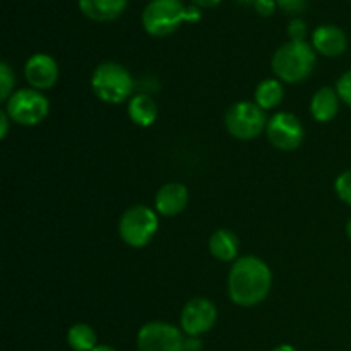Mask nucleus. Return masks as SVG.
<instances>
[{
  "mask_svg": "<svg viewBox=\"0 0 351 351\" xmlns=\"http://www.w3.org/2000/svg\"><path fill=\"white\" fill-rule=\"evenodd\" d=\"M273 285L269 266L256 256L239 257L228 274V297L239 307H254L266 300Z\"/></svg>",
  "mask_w": 351,
  "mask_h": 351,
  "instance_id": "f257e3e1",
  "label": "nucleus"
},
{
  "mask_svg": "<svg viewBox=\"0 0 351 351\" xmlns=\"http://www.w3.org/2000/svg\"><path fill=\"white\" fill-rule=\"evenodd\" d=\"M201 16L197 5H185L182 0H151L143 10V27L151 36L163 38L184 23H197Z\"/></svg>",
  "mask_w": 351,
  "mask_h": 351,
  "instance_id": "f03ea898",
  "label": "nucleus"
},
{
  "mask_svg": "<svg viewBox=\"0 0 351 351\" xmlns=\"http://www.w3.org/2000/svg\"><path fill=\"white\" fill-rule=\"evenodd\" d=\"M274 75L288 84H298L315 67V50L307 41H288L281 45L271 60Z\"/></svg>",
  "mask_w": 351,
  "mask_h": 351,
  "instance_id": "7ed1b4c3",
  "label": "nucleus"
},
{
  "mask_svg": "<svg viewBox=\"0 0 351 351\" xmlns=\"http://www.w3.org/2000/svg\"><path fill=\"white\" fill-rule=\"evenodd\" d=\"M91 88L96 98L110 105H119L130 98L136 88V81L119 62H103L93 72Z\"/></svg>",
  "mask_w": 351,
  "mask_h": 351,
  "instance_id": "20e7f679",
  "label": "nucleus"
},
{
  "mask_svg": "<svg viewBox=\"0 0 351 351\" xmlns=\"http://www.w3.org/2000/svg\"><path fill=\"white\" fill-rule=\"evenodd\" d=\"M158 216L151 208L143 204L132 206L119 221L120 239L134 249L146 247L158 232Z\"/></svg>",
  "mask_w": 351,
  "mask_h": 351,
  "instance_id": "39448f33",
  "label": "nucleus"
},
{
  "mask_svg": "<svg viewBox=\"0 0 351 351\" xmlns=\"http://www.w3.org/2000/svg\"><path fill=\"white\" fill-rule=\"evenodd\" d=\"M5 112L12 122L24 127H33L47 119L50 112V101L38 89H19L7 99Z\"/></svg>",
  "mask_w": 351,
  "mask_h": 351,
  "instance_id": "423d86ee",
  "label": "nucleus"
},
{
  "mask_svg": "<svg viewBox=\"0 0 351 351\" xmlns=\"http://www.w3.org/2000/svg\"><path fill=\"white\" fill-rule=\"evenodd\" d=\"M225 127L235 139L252 141L267 127L266 113L256 103L239 101L226 112Z\"/></svg>",
  "mask_w": 351,
  "mask_h": 351,
  "instance_id": "0eeeda50",
  "label": "nucleus"
},
{
  "mask_svg": "<svg viewBox=\"0 0 351 351\" xmlns=\"http://www.w3.org/2000/svg\"><path fill=\"white\" fill-rule=\"evenodd\" d=\"M137 351H185V338L177 326L147 322L137 332Z\"/></svg>",
  "mask_w": 351,
  "mask_h": 351,
  "instance_id": "6e6552de",
  "label": "nucleus"
},
{
  "mask_svg": "<svg viewBox=\"0 0 351 351\" xmlns=\"http://www.w3.org/2000/svg\"><path fill=\"white\" fill-rule=\"evenodd\" d=\"M266 134L269 143L280 151H293L304 141V125L293 113H274L267 120Z\"/></svg>",
  "mask_w": 351,
  "mask_h": 351,
  "instance_id": "1a4fd4ad",
  "label": "nucleus"
},
{
  "mask_svg": "<svg viewBox=\"0 0 351 351\" xmlns=\"http://www.w3.org/2000/svg\"><path fill=\"white\" fill-rule=\"evenodd\" d=\"M218 319L216 305L208 298H192L180 315V328L187 336H202L211 331Z\"/></svg>",
  "mask_w": 351,
  "mask_h": 351,
  "instance_id": "9d476101",
  "label": "nucleus"
},
{
  "mask_svg": "<svg viewBox=\"0 0 351 351\" xmlns=\"http://www.w3.org/2000/svg\"><path fill=\"white\" fill-rule=\"evenodd\" d=\"M24 75L33 89H51L58 81V64L48 53H34L24 65Z\"/></svg>",
  "mask_w": 351,
  "mask_h": 351,
  "instance_id": "9b49d317",
  "label": "nucleus"
},
{
  "mask_svg": "<svg viewBox=\"0 0 351 351\" xmlns=\"http://www.w3.org/2000/svg\"><path fill=\"white\" fill-rule=\"evenodd\" d=\"M311 45L317 53L324 55V57H339L341 53H345L348 40L341 27L335 26V24H322L312 33Z\"/></svg>",
  "mask_w": 351,
  "mask_h": 351,
  "instance_id": "f8f14e48",
  "label": "nucleus"
},
{
  "mask_svg": "<svg viewBox=\"0 0 351 351\" xmlns=\"http://www.w3.org/2000/svg\"><path fill=\"white\" fill-rule=\"evenodd\" d=\"M189 204V191L184 184L170 182L165 184L158 191L154 199V208L163 216H177L187 208Z\"/></svg>",
  "mask_w": 351,
  "mask_h": 351,
  "instance_id": "ddd939ff",
  "label": "nucleus"
},
{
  "mask_svg": "<svg viewBox=\"0 0 351 351\" xmlns=\"http://www.w3.org/2000/svg\"><path fill=\"white\" fill-rule=\"evenodd\" d=\"M79 10L96 23H112L127 9V0H77Z\"/></svg>",
  "mask_w": 351,
  "mask_h": 351,
  "instance_id": "4468645a",
  "label": "nucleus"
},
{
  "mask_svg": "<svg viewBox=\"0 0 351 351\" xmlns=\"http://www.w3.org/2000/svg\"><path fill=\"white\" fill-rule=\"evenodd\" d=\"M339 96L336 88H321L311 99V113L317 122H331L339 110Z\"/></svg>",
  "mask_w": 351,
  "mask_h": 351,
  "instance_id": "2eb2a0df",
  "label": "nucleus"
},
{
  "mask_svg": "<svg viewBox=\"0 0 351 351\" xmlns=\"http://www.w3.org/2000/svg\"><path fill=\"white\" fill-rule=\"evenodd\" d=\"M209 252L221 263H235L239 254V237L232 230H216L209 239Z\"/></svg>",
  "mask_w": 351,
  "mask_h": 351,
  "instance_id": "dca6fc26",
  "label": "nucleus"
},
{
  "mask_svg": "<svg viewBox=\"0 0 351 351\" xmlns=\"http://www.w3.org/2000/svg\"><path fill=\"white\" fill-rule=\"evenodd\" d=\"M129 119L137 127H149L158 119V105L149 95L141 93L130 98L129 103Z\"/></svg>",
  "mask_w": 351,
  "mask_h": 351,
  "instance_id": "f3484780",
  "label": "nucleus"
},
{
  "mask_svg": "<svg viewBox=\"0 0 351 351\" xmlns=\"http://www.w3.org/2000/svg\"><path fill=\"white\" fill-rule=\"evenodd\" d=\"M285 89L278 79H264L263 82H259L254 93V99H256V105H259L261 108L266 112V110H273L283 101Z\"/></svg>",
  "mask_w": 351,
  "mask_h": 351,
  "instance_id": "a211bd4d",
  "label": "nucleus"
},
{
  "mask_svg": "<svg viewBox=\"0 0 351 351\" xmlns=\"http://www.w3.org/2000/svg\"><path fill=\"white\" fill-rule=\"evenodd\" d=\"M67 343L74 351H93L98 346V336L89 324H74L67 332Z\"/></svg>",
  "mask_w": 351,
  "mask_h": 351,
  "instance_id": "6ab92c4d",
  "label": "nucleus"
},
{
  "mask_svg": "<svg viewBox=\"0 0 351 351\" xmlns=\"http://www.w3.org/2000/svg\"><path fill=\"white\" fill-rule=\"evenodd\" d=\"M14 84H16V75L7 62L0 64V101L7 103V99L12 96Z\"/></svg>",
  "mask_w": 351,
  "mask_h": 351,
  "instance_id": "aec40b11",
  "label": "nucleus"
},
{
  "mask_svg": "<svg viewBox=\"0 0 351 351\" xmlns=\"http://www.w3.org/2000/svg\"><path fill=\"white\" fill-rule=\"evenodd\" d=\"M335 191L338 197L351 208V170L343 171L335 182Z\"/></svg>",
  "mask_w": 351,
  "mask_h": 351,
  "instance_id": "412c9836",
  "label": "nucleus"
},
{
  "mask_svg": "<svg viewBox=\"0 0 351 351\" xmlns=\"http://www.w3.org/2000/svg\"><path fill=\"white\" fill-rule=\"evenodd\" d=\"M336 91H338L339 99H341L345 105L351 106V71H346L345 74L338 79Z\"/></svg>",
  "mask_w": 351,
  "mask_h": 351,
  "instance_id": "4be33fe9",
  "label": "nucleus"
},
{
  "mask_svg": "<svg viewBox=\"0 0 351 351\" xmlns=\"http://www.w3.org/2000/svg\"><path fill=\"white\" fill-rule=\"evenodd\" d=\"M287 31L288 36H290V41H305V36H307V24L302 19H291Z\"/></svg>",
  "mask_w": 351,
  "mask_h": 351,
  "instance_id": "5701e85b",
  "label": "nucleus"
},
{
  "mask_svg": "<svg viewBox=\"0 0 351 351\" xmlns=\"http://www.w3.org/2000/svg\"><path fill=\"white\" fill-rule=\"evenodd\" d=\"M276 3L283 12L291 14V16L304 12L307 9V0H276Z\"/></svg>",
  "mask_w": 351,
  "mask_h": 351,
  "instance_id": "b1692460",
  "label": "nucleus"
},
{
  "mask_svg": "<svg viewBox=\"0 0 351 351\" xmlns=\"http://www.w3.org/2000/svg\"><path fill=\"white\" fill-rule=\"evenodd\" d=\"M278 3L274 2V0H257L256 3H254V9H256L257 14H261V16L267 17L271 16V14L276 10Z\"/></svg>",
  "mask_w": 351,
  "mask_h": 351,
  "instance_id": "393cba45",
  "label": "nucleus"
},
{
  "mask_svg": "<svg viewBox=\"0 0 351 351\" xmlns=\"http://www.w3.org/2000/svg\"><path fill=\"white\" fill-rule=\"evenodd\" d=\"M202 339L199 336H187L185 338V351H201L202 350Z\"/></svg>",
  "mask_w": 351,
  "mask_h": 351,
  "instance_id": "a878e982",
  "label": "nucleus"
},
{
  "mask_svg": "<svg viewBox=\"0 0 351 351\" xmlns=\"http://www.w3.org/2000/svg\"><path fill=\"white\" fill-rule=\"evenodd\" d=\"M9 122H12V120L7 115L5 110H2V112H0V137H2V139H5L7 132H9Z\"/></svg>",
  "mask_w": 351,
  "mask_h": 351,
  "instance_id": "bb28decb",
  "label": "nucleus"
},
{
  "mask_svg": "<svg viewBox=\"0 0 351 351\" xmlns=\"http://www.w3.org/2000/svg\"><path fill=\"white\" fill-rule=\"evenodd\" d=\"M192 5H197L199 9H213V7L219 5L221 0H191Z\"/></svg>",
  "mask_w": 351,
  "mask_h": 351,
  "instance_id": "cd10ccee",
  "label": "nucleus"
},
{
  "mask_svg": "<svg viewBox=\"0 0 351 351\" xmlns=\"http://www.w3.org/2000/svg\"><path fill=\"white\" fill-rule=\"evenodd\" d=\"M273 351H297V348H293L291 345H280V346H276Z\"/></svg>",
  "mask_w": 351,
  "mask_h": 351,
  "instance_id": "c85d7f7f",
  "label": "nucleus"
},
{
  "mask_svg": "<svg viewBox=\"0 0 351 351\" xmlns=\"http://www.w3.org/2000/svg\"><path fill=\"white\" fill-rule=\"evenodd\" d=\"M93 351H117L115 348H112V346H106V345H98Z\"/></svg>",
  "mask_w": 351,
  "mask_h": 351,
  "instance_id": "c756f323",
  "label": "nucleus"
},
{
  "mask_svg": "<svg viewBox=\"0 0 351 351\" xmlns=\"http://www.w3.org/2000/svg\"><path fill=\"white\" fill-rule=\"evenodd\" d=\"M237 2L243 3V5H254V3H256L257 0H237Z\"/></svg>",
  "mask_w": 351,
  "mask_h": 351,
  "instance_id": "7c9ffc66",
  "label": "nucleus"
},
{
  "mask_svg": "<svg viewBox=\"0 0 351 351\" xmlns=\"http://www.w3.org/2000/svg\"><path fill=\"white\" fill-rule=\"evenodd\" d=\"M346 233H348V237H350V240H351V218H350L348 225H346Z\"/></svg>",
  "mask_w": 351,
  "mask_h": 351,
  "instance_id": "2f4dec72",
  "label": "nucleus"
}]
</instances>
